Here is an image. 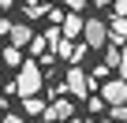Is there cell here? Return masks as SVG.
I'll use <instances>...</instances> for the list:
<instances>
[{
    "label": "cell",
    "mask_w": 127,
    "mask_h": 123,
    "mask_svg": "<svg viewBox=\"0 0 127 123\" xmlns=\"http://www.w3.org/2000/svg\"><path fill=\"white\" fill-rule=\"evenodd\" d=\"M41 86H45L41 64H37V60H23V64H19V78H11V93H19V97H37Z\"/></svg>",
    "instance_id": "obj_1"
},
{
    "label": "cell",
    "mask_w": 127,
    "mask_h": 123,
    "mask_svg": "<svg viewBox=\"0 0 127 123\" xmlns=\"http://www.w3.org/2000/svg\"><path fill=\"white\" fill-rule=\"evenodd\" d=\"M82 45L86 49H105L108 45V26H105V19H82Z\"/></svg>",
    "instance_id": "obj_2"
},
{
    "label": "cell",
    "mask_w": 127,
    "mask_h": 123,
    "mask_svg": "<svg viewBox=\"0 0 127 123\" xmlns=\"http://www.w3.org/2000/svg\"><path fill=\"white\" fill-rule=\"evenodd\" d=\"M60 90H67L71 97H86V93H90V78H86V71H82V67H71L67 78L60 82Z\"/></svg>",
    "instance_id": "obj_3"
},
{
    "label": "cell",
    "mask_w": 127,
    "mask_h": 123,
    "mask_svg": "<svg viewBox=\"0 0 127 123\" xmlns=\"http://www.w3.org/2000/svg\"><path fill=\"white\" fill-rule=\"evenodd\" d=\"M97 90H101L97 97L105 101V108H108V104H123V97H127V86H123V78H105Z\"/></svg>",
    "instance_id": "obj_4"
},
{
    "label": "cell",
    "mask_w": 127,
    "mask_h": 123,
    "mask_svg": "<svg viewBox=\"0 0 127 123\" xmlns=\"http://www.w3.org/2000/svg\"><path fill=\"white\" fill-rule=\"evenodd\" d=\"M82 34V15L79 11H64V19H60V37L64 41H75Z\"/></svg>",
    "instance_id": "obj_5"
},
{
    "label": "cell",
    "mask_w": 127,
    "mask_h": 123,
    "mask_svg": "<svg viewBox=\"0 0 127 123\" xmlns=\"http://www.w3.org/2000/svg\"><path fill=\"white\" fill-rule=\"evenodd\" d=\"M71 108H75L71 101H64V97H60V101H52V104H45V112H41V119H45V123H60V119H71Z\"/></svg>",
    "instance_id": "obj_6"
},
{
    "label": "cell",
    "mask_w": 127,
    "mask_h": 123,
    "mask_svg": "<svg viewBox=\"0 0 127 123\" xmlns=\"http://www.w3.org/2000/svg\"><path fill=\"white\" fill-rule=\"evenodd\" d=\"M8 37H11V49H23V45H30V37H34V30H30V23H11V30H8Z\"/></svg>",
    "instance_id": "obj_7"
},
{
    "label": "cell",
    "mask_w": 127,
    "mask_h": 123,
    "mask_svg": "<svg viewBox=\"0 0 127 123\" xmlns=\"http://www.w3.org/2000/svg\"><path fill=\"white\" fill-rule=\"evenodd\" d=\"M45 112V101L41 97H23V116L26 119H34V116H41Z\"/></svg>",
    "instance_id": "obj_8"
},
{
    "label": "cell",
    "mask_w": 127,
    "mask_h": 123,
    "mask_svg": "<svg viewBox=\"0 0 127 123\" xmlns=\"http://www.w3.org/2000/svg\"><path fill=\"white\" fill-rule=\"evenodd\" d=\"M105 49H108V52H105V67H108V71H112V67L120 71V67H123V49H116V45H105Z\"/></svg>",
    "instance_id": "obj_9"
},
{
    "label": "cell",
    "mask_w": 127,
    "mask_h": 123,
    "mask_svg": "<svg viewBox=\"0 0 127 123\" xmlns=\"http://www.w3.org/2000/svg\"><path fill=\"white\" fill-rule=\"evenodd\" d=\"M4 64H8V67H19V64H23V49H11V45H8V49H4Z\"/></svg>",
    "instance_id": "obj_10"
},
{
    "label": "cell",
    "mask_w": 127,
    "mask_h": 123,
    "mask_svg": "<svg viewBox=\"0 0 127 123\" xmlns=\"http://www.w3.org/2000/svg\"><path fill=\"white\" fill-rule=\"evenodd\" d=\"M123 116H127L123 104H108V123H123Z\"/></svg>",
    "instance_id": "obj_11"
},
{
    "label": "cell",
    "mask_w": 127,
    "mask_h": 123,
    "mask_svg": "<svg viewBox=\"0 0 127 123\" xmlns=\"http://www.w3.org/2000/svg\"><path fill=\"white\" fill-rule=\"evenodd\" d=\"M41 41H45V49H49V45H56V41H64V37H60V26L45 30V37H41Z\"/></svg>",
    "instance_id": "obj_12"
},
{
    "label": "cell",
    "mask_w": 127,
    "mask_h": 123,
    "mask_svg": "<svg viewBox=\"0 0 127 123\" xmlns=\"http://www.w3.org/2000/svg\"><path fill=\"white\" fill-rule=\"evenodd\" d=\"M127 15V4H123V0H112V15L108 19H123Z\"/></svg>",
    "instance_id": "obj_13"
},
{
    "label": "cell",
    "mask_w": 127,
    "mask_h": 123,
    "mask_svg": "<svg viewBox=\"0 0 127 123\" xmlns=\"http://www.w3.org/2000/svg\"><path fill=\"white\" fill-rule=\"evenodd\" d=\"M86 108L97 116V112H105V101H101V97H90V101H86Z\"/></svg>",
    "instance_id": "obj_14"
},
{
    "label": "cell",
    "mask_w": 127,
    "mask_h": 123,
    "mask_svg": "<svg viewBox=\"0 0 127 123\" xmlns=\"http://www.w3.org/2000/svg\"><path fill=\"white\" fill-rule=\"evenodd\" d=\"M60 4L67 8V11H82V8H86V0H60Z\"/></svg>",
    "instance_id": "obj_15"
},
{
    "label": "cell",
    "mask_w": 127,
    "mask_h": 123,
    "mask_svg": "<svg viewBox=\"0 0 127 123\" xmlns=\"http://www.w3.org/2000/svg\"><path fill=\"white\" fill-rule=\"evenodd\" d=\"M0 123H30L26 116H15V112H8V116H0Z\"/></svg>",
    "instance_id": "obj_16"
},
{
    "label": "cell",
    "mask_w": 127,
    "mask_h": 123,
    "mask_svg": "<svg viewBox=\"0 0 127 123\" xmlns=\"http://www.w3.org/2000/svg\"><path fill=\"white\" fill-rule=\"evenodd\" d=\"M8 30H11V23H8V19H0V37H8Z\"/></svg>",
    "instance_id": "obj_17"
},
{
    "label": "cell",
    "mask_w": 127,
    "mask_h": 123,
    "mask_svg": "<svg viewBox=\"0 0 127 123\" xmlns=\"http://www.w3.org/2000/svg\"><path fill=\"white\" fill-rule=\"evenodd\" d=\"M94 4H97V8H108V4H112V0H94Z\"/></svg>",
    "instance_id": "obj_18"
},
{
    "label": "cell",
    "mask_w": 127,
    "mask_h": 123,
    "mask_svg": "<svg viewBox=\"0 0 127 123\" xmlns=\"http://www.w3.org/2000/svg\"><path fill=\"white\" fill-rule=\"evenodd\" d=\"M11 4H15V0H0V8H11Z\"/></svg>",
    "instance_id": "obj_19"
},
{
    "label": "cell",
    "mask_w": 127,
    "mask_h": 123,
    "mask_svg": "<svg viewBox=\"0 0 127 123\" xmlns=\"http://www.w3.org/2000/svg\"><path fill=\"white\" fill-rule=\"evenodd\" d=\"M64 123H90V119H64Z\"/></svg>",
    "instance_id": "obj_20"
},
{
    "label": "cell",
    "mask_w": 127,
    "mask_h": 123,
    "mask_svg": "<svg viewBox=\"0 0 127 123\" xmlns=\"http://www.w3.org/2000/svg\"><path fill=\"white\" fill-rule=\"evenodd\" d=\"M23 4H26V8H34V4H37V0H23Z\"/></svg>",
    "instance_id": "obj_21"
},
{
    "label": "cell",
    "mask_w": 127,
    "mask_h": 123,
    "mask_svg": "<svg viewBox=\"0 0 127 123\" xmlns=\"http://www.w3.org/2000/svg\"><path fill=\"white\" fill-rule=\"evenodd\" d=\"M0 112H4V97H0Z\"/></svg>",
    "instance_id": "obj_22"
},
{
    "label": "cell",
    "mask_w": 127,
    "mask_h": 123,
    "mask_svg": "<svg viewBox=\"0 0 127 123\" xmlns=\"http://www.w3.org/2000/svg\"><path fill=\"white\" fill-rule=\"evenodd\" d=\"M0 116H4V112H0Z\"/></svg>",
    "instance_id": "obj_23"
}]
</instances>
